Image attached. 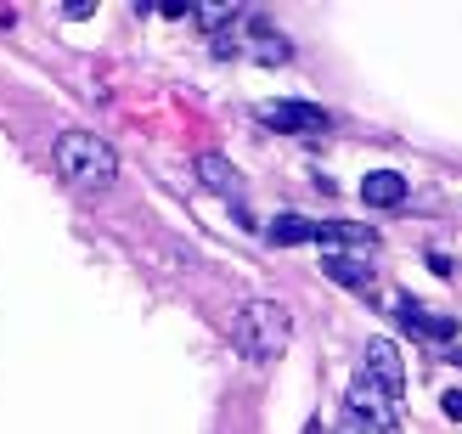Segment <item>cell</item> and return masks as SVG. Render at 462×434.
I'll use <instances>...</instances> for the list:
<instances>
[{
  "label": "cell",
  "instance_id": "6da1fadb",
  "mask_svg": "<svg viewBox=\"0 0 462 434\" xmlns=\"http://www.w3.org/2000/svg\"><path fill=\"white\" fill-rule=\"evenodd\" d=\"M51 158H57V175L79 192H107L113 180H119V152L90 130H62Z\"/></svg>",
  "mask_w": 462,
  "mask_h": 434
},
{
  "label": "cell",
  "instance_id": "7a4b0ae2",
  "mask_svg": "<svg viewBox=\"0 0 462 434\" xmlns=\"http://www.w3.org/2000/svg\"><path fill=\"white\" fill-rule=\"evenodd\" d=\"M288 338H293V316L276 300H248L237 310V322H231V345H237L248 361H260V367L288 350Z\"/></svg>",
  "mask_w": 462,
  "mask_h": 434
},
{
  "label": "cell",
  "instance_id": "3957f363",
  "mask_svg": "<svg viewBox=\"0 0 462 434\" xmlns=\"http://www.w3.org/2000/svg\"><path fill=\"white\" fill-rule=\"evenodd\" d=\"M350 418H361L373 434H401V401L383 390V383H373L366 373H356L350 383Z\"/></svg>",
  "mask_w": 462,
  "mask_h": 434
},
{
  "label": "cell",
  "instance_id": "277c9868",
  "mask_svg": "<svg viewBox=\"0 0 462 434\" xmlns=\"http://www.w3.org/2000/svg\"><path fill=\"white\" fill-rule=\"evenodd\" d=\"M260 119L282 135H328V125H333L316 102H271V107H260Z\"/></svg>",
  "mask_w": 462,
  "mask_h": 434
},
{
  "label": "cell",
  "instance_id": "5b68a950",
  "mask_svg": "<svg viewBox=\"0 0 462 434\" xmlns=\"http://www.w3.org/2000/svg\"><path fill=\"white\" fill-rule=\"evenodd\" d=\"M361 373L373 378V383H383V390L401 401V390H406V367H401L395 338H366V350H361Z\"/></svg>",
  "mask_w": 462,
  "mask_h": 434
},
{
  "label": "cell",
  "instance_id": "8992f818",
  "mask_svg": "<svg viewBox=\"0 0 462 434\" xmlns=\"http://www.w3.org/2000/svg\"><path fill=\"white\" fill-rule=\"evenodd\" d=\"M406 192H411V187H406L401 170H373V175L361 180V203H366V209H401Z\"/></svg>",
  "mask_w": 462,
  "mask_h": 434
},
{
  "label": "cell",
  "instance_id": "52a82bcc",
  "mask_svg": "<svg viewBox=\"0 0 462 434\" xmlns=\"http://www.w3.org/2000/svg\"><path fill=\"white\" fill-rule=\"evenodd\" d=\"M321 277L328 282H338V288H350V293H373V271H366V260H356V254H321Z\"/></svg>",
  "mask_w": 462,
  "mask_h": 434
},
{
  "label": "cell",
  "instance_id": "ba28073f",
  "mask_svg": "<svg viewBox=\"0 0 462 434\" xmlns=\"http://www.w3.org/2000/svg\"><path fill=\"white\" fill-rule=\"evenodd\" d=\"M395 322H401L406 333H418V338H451V333H457L451 316H434V310H423L418 300H401V305H395Z\"/></svg>",
  "mask_w": 462,
  "mask_h": 434
},
{
  "label": "cell",
  "instance_id": "9c48e42d",
  "mask_svg": "<svg viewBox=\"0 0 462 434\" xmlns=\"http://www.w3.org/2000/svg\"><path fill=\"white\" fill-rule=\"evenodd\" d=\"M316 243H333V254L338 248H378V232L373 226H350V220H328L316 226Z\"/></svg>",
  "mask_w": 462,
  "mask_h": 434
},
{
  "label": "cell",
  "instance_id": "30bf717a",
  "mask_svg": "<svg viewBox=\"0 0 462 434\" xmlns=\"http://www.w3.org/2000/svg\"><path fill=\"white\" fill-rule=\"evenodd\" d=\"M198 180H203L209 192H220V198H237V187H243V175L231 170L220 152H203V158H198Z\"/></svg>",
  "mask_w": 462,
  "mask_h": 434
},
{
  "label": "cell",
  "instance_id": "8fae6325",
  "mask_svg": "<svg viewBox=\"0 0 462 434\" xmlns=\"http://www.w3.org/2000/svg\"><path fill=\"white\" fill-rule=\"evenodd\" d=\"M265 237H271L276 248H299V243H316V220H305V215H276V220L265 226Z\"/></svg>",
  "mask_w": 462,
  "mask_h": 434
},
{
  "label": "cell",
  "instance_id": "7c38bea8",
  "mask_svg": "<svg viewBox=\"0 0 462 434\" xmlns=\"http://www.w3.org/2000/svg\"><path fill=\"white\" fill-rule=\"evenodd\" d=\"M192 17L203 23V29H220V23L237 17V0H215V6H192Z\"/></svg>",
  "mask_w": 462,
  "mask_h": 434
},
{
  "label": "cell",
  "instance_id": "4fadbf2b",
  "mask_svg": "<svg viewBox=\"0 0 462 434\" xmlns=\"http://www.w3.org/2000/svg\"><path fill=\"white\" fill-rule=\"evenodd\" d=\"M440 412H446L451 423H462V390H446V395H440Z\"/></svg>",
  "mask_w": 462,
  "mask_h": 434
},
{
  "label": "cell",
  "instance_id": "5bb4252c",
  "mask_svg": "<svg viewBox=\"0 0 462 434\" xmlns=\"http://www.w3.org/2000/svg\"><path fill=\"white\" fill-rule=\"evenodd\" d=\"M260 62H288V45L282 40H265L260 45Z\"/></svg>",
  "mask_w": 462,
  "mask_h": 434
},
{
  "label": "cell",
  "instance_id": "9a60e30c",
  "mask_svg": "<svg viewBox=\"0 0 462 434\" xmlns=\"http://www.w3.org/2000/svg\"><path fill=\"white\" fill-rule=\"evenodd\" d=\"M338 434H373V429H366L361 418H344V423H338Z\"/></svg>",
  "mask_w": 462,
  "mask_h": 434
},
{
  "label": "cell",
  "instance_id": "2e32d148",
  "mask_svg": "<svg viewBox=\"0 0 462 434\" xmlns=\"http://www.w3.org/2000/svg\"><path fill=\"white\" fill-rule=\"evenodd\" d=\"M446 361H451V367H462V350H451V356H446Z\"/></svg>",
  "mask_w": 462,
  "mask_h": 434
},
{
  "label": "cell",
  "instance_id": "e0dca14e",
  "mask_svg": "<svg viewBox=\"0 0 462 434\" xmlns=\"http://www.w3.org/2000/svg\"><path fill=\"white\" fill-rule=\"evenodd\" d=\"M305 434H316V423H310V429H305Z\"/></svg>",
  "mask_w": 462,
  "mask_h": 434
}]
</instances>
